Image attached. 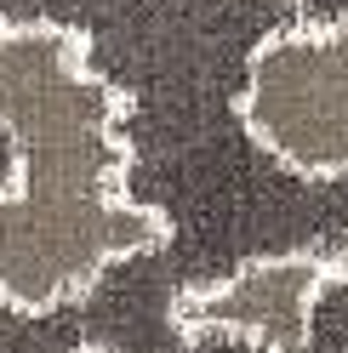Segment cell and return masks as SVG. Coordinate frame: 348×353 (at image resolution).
<instances>
[{"label": "cell", "instance_id": "7a4b0ae2", "mask_svg": "<svg viewBox=\"0 0 348 353\" xmlns=\"http://www.w3.org/2000/svg\"><path fill=\"white\" fill-rule=\"evenodd\" d=\"M331 274L320 256H251L234 274L194 285L166 302V330L183 347L194 336H240L263 353H302L309 307L320 279Z\"/></svg>", "mask_w": 348, "mask_h": 353}, {"label": "cell", "instance_id": "277c9868", "mask_svg": "<svg viewBox=\"0 0 348 353\" xmlns=\"http://www.w3.org/2000/svg\"><path fill=\"white\" fill-rule=\"evenodd\" d=\"M63 353H115V347H63Z\"/></svg>", "mask_w": 348, "mask_h": 353}, {"label": "cell", "instance_id": "6da1fadb", "mask_svg": "<svg viewBox=\"0 0 348 353\" xmlns=\"http://www.w3.org/2000/svg\"><path fill=\"white\" fill-rule=\"evenodd\" d=\"M234 125L291 176H348V29L269 34L240 69Z\"/></svg>", "mask_w": 348, "mask_h": 353}, {"label": "cell", "instance_id": "3957f363", "mask_svg": "<svg viewBox=\"0 0 348 353\" xmlns=\"http://www.w3.org/2000/svg\"><path fill=\"white\" fill-rule=\"evenodd\" d=\"M331 274H337V279H348V234H342V251H337V262H331Z\"/></svg>", "mask_w": 348, "mask_h": 353}]
</instances>
